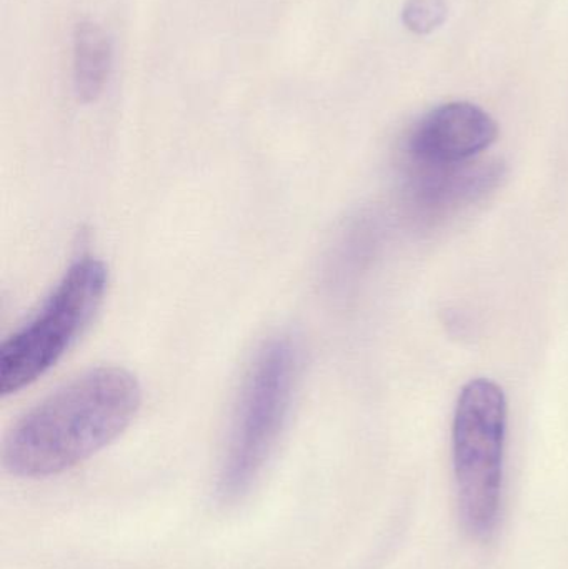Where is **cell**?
Listing matches in <instances>:
<instances>
[{"label": "cell", "mask_w": 568, "mask_h": 569, "mask_svg": "<svg viewBox=\"0 0 568 569\" xmlns=\"http://www.w3.org/2000/svg\"><path fill=\"white\" fill-rule=\"evenodd\" d=\"M297 371L299 350L290 338H272L256 355L240 390L220 470L222 500H239L266 468L289 417Z\"/></svg>", "instance_id": "obj_2"}, {"label": "cell", "mask_w": 568, "mask_h": 569, "mask_svg": "<svg viewBox=\"0 0 568 569\" xmlns=\"http://www.w3.org/2000/svg\"><path fill=\"white\" fill-rule=\"evenodd\" d=\"M506 435L502 388L487 378L470 380L454 415L452 458L460 523L474 540H487L499 523Z\"/></svg>", "instance_id": "obj_3"}, {"label": "cell", "mask_w": 568, "mask_h": 569, "mask_svg": "<svg viewBox=\"0 0 568 569\" xmlns=\"http://www.w3.org/2000/svg\"><path fill=\"white\" fill-rule=\"evenodd\" d=\"M499 137L496 120L476 103L449 102L417 120L402 143V159L464 163L479 159Z\"/></svg>", "instance_id": "obj_5"}, {"label": "cell", "mask_w": 568, "mask_h": 569, "mask_svg": "<svg viewBox=\"0 0 568 569\" xmlns=\"http://www.w3.org/2000/svg\"><path fill=\"white\" fill-rule=\"evenodd\" d=\"M446 19L447 6L444 0H407L403 6V23L417 36L434 32L446 22Z\"/></svg>", "instance_id": "obj_8"}, {"label": "cell", "mask_w": 568, "mask_h": 569, "mask_svg": "<svg viewBox=\"0 0 568 569\" xmlns=\"http://www.w3.org/2000/svg\"><path fill=\"white\" fill-rule=\"evenodd\" d=\"M402 170L407 202L429 219L476 203L496 189L504 177L500 160L422 163L402 159Z\"/></svg>", "instance_id": "obj_6"}, {"label": "cell", "mask_w": 568, "mask_h": 569, "mask_svg": "<svg viewBox=\"0 0 568 569\" xmlns=\"http://www.w3.org/2000/svg\"><path fill=\"white\" fill-rule=\"evenodd\" d=\"M106 266L83 257L40 310L0 350V395L17 393L49 371L89 327L107 290Z\"/></svg>", "instance_id": "obj_4"}, {"label": "cell", "mask_w": 568, "mask_h": 569, "mask_svg": "<svg viewBox=\"0 0 568 569\" xmlns=\"http://www.w3.org/2000/svg\"><path fill=\"white\" fill-rule=\"evenodd\" d=\"M130 371L102 367L73 378L27 411L3 443V465L20 478L63 473L112 443L139 411Z\"/></svg>", "instance_id": "obj_1"}, {"label": "cell", "mask_w": 568, "mask_h": 569, "mask_svg": "<svg viewBox=\"0 0 568 569\" xmlns=\"http://www.w3.org/2000/svg\"><path fill=\"white\" fill-rule=\"evenodd\" d=\"M112 40L102 27L80 22L73 32L72 70L73 89L82 102L100 97L112 72Z\"/></svg>", "instance_id": "obj_7"}]
</instances>
